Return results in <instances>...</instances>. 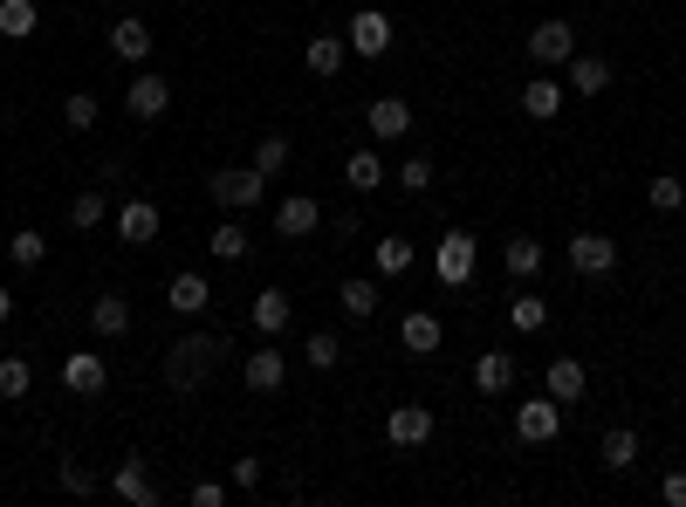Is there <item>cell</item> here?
Instances as JSON below:
<instances>
[{"label":"cell","instance_id":"cell-1","mask_svg":"<svg viewBox=\"0 0 686 507\" xmlns=\"http://www.w3.org/2000/svg\"><path fill=\"white\" fill-rule=\"evenodd\" d=\"M227 337H206V329H200V337H179V343H172V357H165V384L172 391H200L206 378H213V370H220L227 364Z\"/></svg>","mask_w":686,"mask_h":507},{"label":"cell","instance_id":"cell-2","mask_svg":"<svg viewBox=\"0 0 686 507\" xmlns=\"http://www.w3.org/2000/svg\"><path fill=\"white\" fill-rule=\"evenodd\" d=\"M206 192H213V206L220 213H247V206H262V192H268V179L254 165H220L206 179Z\"/></svg>","mask_w":686,"mask_h":507},{"label":"cell","instance_id":"cell-3","mask_svg":"<svg viewBox=\"0 0 686 507\" xmlns=\"http://www.w3.org/2000/svg\"><path fill=\"white\" fill-rule=\"evenodd\" d=\"M474 261H481V240L454 227V233H440V248H433V275L446 281V289H467L474 281Z\"/></svg>","mask_w":686,"mask_h":507},{"label":"cell","instance_id":"cell-4","mask_svg":"<svg viewBox=\"0 0 686 507\" xmlns=\"http://www.w3.org/2000/svg\"><path fill=\"white\" fill-rule=\"evenodd\" d=\"M529 55L543 62V69H563L576 55V21H535L529 28Z\"/></svg>","mask_w":686,"mask_h":507},{"label":"cell","instance_id":"cell-5","mask_svg":"<svg viewBox=\"0 0 686 507\" xmlns=\"http://www.w3.org/2000/svg\"><path fill=\"white\" fill-rule=\"evenodd\" d=\"M563 432V405L549 398H529V405H514V439H529V446H549V439Z\"/></svg>","mask_w":686,"mask_h":507},{"label":"cell","instance_id":"cell-6","mask_svg":"<svg viewBox=\"0 0 686 507\" xmlns=\"http://www.w3.org/2000/svg\"><path fill=\"white\" fill-rule=\"evenodd\" d=\"M111 494H117L124 507H158V480H152V467H144L138 453H124L117 473H111Z\"/></svg>","mask_w":686,"mask_h":507},{"label":"cell","instance_id":"cell-7","mask_svg":"<svg viewBox=\"0 0 686 507\" xmlns=\"http://www.w3.org/2000/svg\"><path fill=\"white\" fill-rule=\"evenodd\" d=\"M103 384H111V364H103L97 350H69V357H62V391H76V398H103Z\"/></svg>","mask_w":686,"mask_h":507},{"label":"cell","instance_id":"cell-8","mask_svg":"<svg viewBox=\"0 0 686 507\" xmlns=\"http://www.w3.org/2000/svg\"><path fill=\"white\" fill-rule=\"evenodd\" d=\"M570 268L584 275V281L611 275V268H618V240H611V233H576V240H570Z\"/></svg>","mask_w":686,"mask_h":507},{"label":"cell","instance_id":"cell-9","mask_svg":"<svg viewBox=\"0 0 686 507\" xmlns=\"http://www.w3.org/2000/svg\"><path fill=\"white\" fill-rule=\"evenodd\" d=\"M384 439H392L398 453H419L425 439H433V411H425V405H392V418H384Z\"/></svg>","mask_w":686,"mask_h":507},{"label":"cell","instance_id":"cell-10","mask_svg":"<svg viewBox=\"0 0 686 507\" xmlns=\"http://www.w3.org/2000/svg\"><path fill=\"white\" fill-rule=\"evenodd\" d=\"M343 41H351V55H384V49H392V14H384V8H357Z\"/></svg>","mask_w":686,"mask_h":507},{"label":"cell","instance_id":"cell-11","mask_svg":"<svg viewBox=\"0 0 686 507\" xmlns=\"http://www.w3.org/2000/svg\"><path fill=\"white\" fill-rule=\"evenodd\" d=\"M124 110H131L138 124H158L172 110V83L165 76H131V90H124Z\"/></svg>","mask_w":686,"mask_h":507},{"label":"cell","instance_id":"cell-12","mask_svg":"<svg viewBox=\"0 0 686 507\" xmlns=\"http://www.w3.org/2000/svg\"><path fill=\"white\" fill-rule=\"evenodd\" d=\"M364 130H371L378 144H398L405 130H412V103H405V97H378L371 110H364Z\"/></svg>","mask_w":686,"mask_h":507},{"label":"cell","instance_id":"cell-13","mask_svg":"<svg viewBox=\"0 0 686 507\" xmlns=\"http://www.w3.org/2000/svg\"><path fill=\"white\" fill-rule=\"evenodd\" d=\"M117 240H124V248H152V240H158V206H152V200H124Z\"/></svg>","mask_w":686,"mask_h":507},{"label":"cell","instance_id":"cell-14","mask_svg":"<svg viewBox=\"0 0 686 507\" xmlns=\"http://www.w3.org/2000/svg\"><path fill=\"white\" fill-rule=\"evenodd\" d=\"M316 227H323V206L303 200V192H289V200L275 206V233H282V240H303V233H316Z\"/></svg>","mask_w":686,"mask_h":507},{"label":"cell","instance_id":"cell-15","mask_svg":"<svg viewBox=\"0 0 686 507\" xmlns=\"http://www.w3.org/2000/svg\"><path fill=\"white\" fill-rule=\"evenodd\" d=\"M206 302H213L206 275H172L165 281V308H172V316H206Z\"/></svg>","mask_w":686,"mask_h":507},{"label":"cell","instance_id":"cell-16","mask_svg":"<svg viewBox=\"0 0 686 507\" xmlns=\"http://www.w3.org/2000/svg\"><path fill=\"white\" fill-rule=\"evenodd\" d=\"M563 76H570L576 97H605V90H611V62H605V55H570Z\"/></svg>","mask_w":686,"mask_h":507},{"label":"cell","instance_id":"cell-17","mask_svg":"<svg viewBox=\"0 0 686 507\" xmlns=\"http://www.w3.org/2000/svg\"><path fill=\"white\" fill-rule=\"evenodd\" d=\"M111 55H117V62H144V55H152V28H144L138 14L111 21Z\"/></svg>","mask_w":686,"mask_h":507},{"label":"cell","instance_id":"cell-18","mask_svg":"<svg viewBox=\"0 0 686 507\" xmlns=\"http://www.w3.org/2000/svg\"><path fill=\"white\" fill-rule=\"evenodd\" d=\"M241 378H247V391H282L289 357H282V350H254V357L241 364Z\"/></svg>","mask_w":686,"mask_h":507},{"label":"cell","instance_id":"cell-19","mask_svg":"<svg viewBox=\"0 0 686 507\" xmlns=\"http://www.w3.org/2000/svg\"><path fill=\"white\" fill-rule=\"evenodd\" d=\"M508 384H514V357H508V350H481V364H474V391L501 398Z\"/></svg>","mask_w":686,"mask_h":507},{"label":"cell","instance_id":"cell-20","mask_svg":"<svg viewBox=\"0 0 686 507\" xmlns=\"http://www.w3.org/2000/svg\"><path fill=\"white\" fill-rule=\"evenodd\" d=\"M543 384H549V398H556V405H576V398H584V384H590V378H584V364H576V357H556Z\"/></svg>","mask_w":686,"mask_h":507},{"label":"cell","instance_id":"cell-21","mask_svg":"<svg viewBox=\"0 0 686 507\" xmlns=\"http://www.w3.org/2000/svg\"><path fill=\"white\" fill-rule=\"evenodd\" d=\"M398 343L412 350V357H433V350H440V316H425V308H412V316L398 322Z\"/></svg>","mask_w":686,"mask_h":507},{"label":"cell","instance_id":"cell-22","mask_svg":"<svg viewBox=\"0 0 686 507\" xmlns=\"http://www.w3.org/2000/svg\"><path fill=\"white\" fill-rule=\"evenodd\" d=\"M90 329L97 337H124V329H131V295H97L90 302Z\"/></svg>","mask_w":686,"mask_h":507},{"label":"cell","instance_id":"cell-23","mask_svg":"<svg viewBox=\"0 0 686 507\" xmlns=\"http://www.w3.org/2000/svg\"><path fill=\"white\" fill-rule=\"evenodd\" d=\"M522 110H529L535 124H549L556 110H563V83H556V76H535L529 90H522Z\"/></svg>","mask_w":686,"mask_h":507},{"label":"cell","instance_id":"cell-24","mask_svg":"<svg viewBox=\"0 0 686 507\" xmlns=\"http://www.w3.org/2000/svg\"><path fill=\"white\" fill-rule=\"evenodd\" d=\"M501 261H508L514 281H535V275H543V240H522V233H514L508 248H501Z\"/></svg>","mask_w":686,"mask_h":507},{"label":"cell","instance_id":"cell-25","mask_svg":"<svg viewBox=\"0 0 686 507\" xmlns=\"http://www.w3.org/2000/svg\"><path fill=\"white\" fill-rule=\"evenodd\" d=\"M41 28V8H35V0H0V35H8V41H28Z\"/></svg>","mask_w":686,"mask_h":507},{"label":"cell","instance_id":"cell-26","mask_svg":"<svg viewBox=\"0 0 686 507\" xmlns=\"http://www.w3.org/2000/svg\"><path fill=\"white\" fill-rule=\"evenodd\" d=\"M343 316H351V322H371L378 316V281H364V275H351V281H343Z\"/></svg>","mask_w":686,"mask_h":507},{"label":"cell","instance_id":"cell-27","mask_svg":"<svg viewBox=\"0 0 686 507\" xmlns=\"http://www.w3.org/2000/svg\"><path fill=\"white\" fill-rule=\"evenodd\" d=\"M206 248H213V261H227V268H233V261H247V227H241V219H220V227L206 233Z\"/></svg>","mask_w":686,"mask_h":507},{"label":"cell","instance_id":"cell-28","mask_svg":"<svg viewBox=\"0 0 686 507\" xmlns=\"http://www.w3.org/2000/svg\"><path fill=\"white\" fill-rule=\"evenodd\" d=\"M254 329H262V337H282V329H289V295L282 289L254 295Z\"/></svg>","mask_w":686,"mask_h":507},{"label":"cell","instance_id":"cell-29","mask_svg":"<svg viewBox=\"0 0 686 507\" xmlns=\"http://www.w3.org/2000/svg\"><path fill=\"white\" fill-rule=\"evenodd\" d=\"M28 391H35V364H28V357H0V398L21 405Z\"/></svg>","mask_w":686,"mask_h":507},{"label":"cell","instance_id":"cell-30","mask_svg":"<svg viewBox=\"0 0 686 507\" xmlns=\"http://www.w3.org/2000/svg\"><path fill=\"white\" fill-rule=\"evenodd\" d=\"M343 179H351L357 192H378L384 186V159L378 151H351V159H343Z\"/></svg>","mask_w":686,"mask_h":507},{"label":"cell","instance_id":"cell-31","mask_svg":"<svg viewBox=\"0 0 686 507\" xmlns=\"http://www.w3.org/2000/svg\"><path fill=\"white\" fill-rule=\"evenodd\" d=\"M103 213H111V200H103L97 186H82L76 200H69V227H76V233H90V227H103Z\"/></svg>","mask_w":686,"mask_h":507},{"label":"cell","instance_id":"cell-32","mask_svg":"<svg viewBox=\"0 0 686 507\" xmlns=\"http://www.w3.org/2000/svg\"><path fill=\"white\" fill-rule=\"evenodd\" d=\"M371 261H378V275H405V268H412V261H419V248H412V240H378V248H371Z\"/></svg>","mask_w":686,"mask_h":507},{"label":"cell","instance_id":"cell-33","mask_svg":"<svg viewBox=\"0 0 686 507\" xmlns=\"http://www.w3.org/2000/svg\"><path fill=\"white\" fill-rule=\"evenodd\" d=\"M254 172H262V179H275V172H289V138H282V130H268V138L254 144Z\"/></svg>","mask_w":686,"mask_h":507},{"label":"cell","instance_id":"cell-34","mask_svg":"<svg viewBox=\"0 0 686 507\" xmlns=\"http://www.w3.org/2000/svg\"><path fill=\"white\" fill-rule=\"evenodd\" d=\"M508 322L522 329V337H535V329L549 322V302H543V295H514V302H508Z\"/></svg>","mask_w":686,"mask_h":507},{"label":"cell","instance_id":"cell-35","mask_svg":"<svg viewBox=\"0 0 686 507\" xmlns=\"http://www.w3.org/2000/svg\"><path fill=\"white\" fill-rule=\"evenodd\" d=\"M632 459H638V432H632V426H618V432H605V467H611V473H625V467H632Z\"/></svg>","mask_w":686,"mask_h":507},{"label":"cell","instance_id":"cell-36","mask_svg":"<svg viewBox=\"0 0 686 507\" xmlns=\"http://www.w3.org/2000/svg\"><path fill=\"white\" fill-rule=\"evenodd\" d=\"M97 117H103V103H97L90 90H69V103H62V124H69V130H97Z\"/></svg>","mask_w":686,"mask_h":507},{"label":"cell","instance_id":"cell-37","mask_svg":"<svg viewBox=\"0 0 686 507\" xmlns=\"http://www.w3.org/2000/svg\"><path fill=\"white\" fill-rule=\"evenodd\" d=\"M646 206H652V213H679V206H686V186L673 179V172H659V179L646 186Z\"/></svg>","mask_w":686,"mask_h":507},{"label":"cell","instance_id":"cell-38","mask_svg":"<svg viewBox=\"0 0 686 507\" xmlns=\"http://www.w3.org/2000/svg\"><path fill=\"white\" fill-rule=\"evenodd\" d=\"M8 254H14V268H41V261H49V240H41L35 227H21V233L8 240Z\"/></svg>","mask_w":686,"mask_h":507},{"label":"cell","instance_id":"cell-39","mask_svg":"<svg viewBox=\"0 0 686 507\" xmlns=\"http://www.w3.org/2000/svg\"><path fill=\"white\" fill-rule=\"evenodd\" d=\"M309 69H316V76H336V69H343V35H316V41H309Z\"/></svg>","mask_w":686,"mask_h":507},{"label":"cell","instance_id":"cell-40","mask_svg":"<svg viewBox=\"0 0 686 507\" xmlns=\"http://www.w3.org/2000/svg\"><path fill=\"white\" fill-rule=\"evenodd\" d=\"M303 357H309V370H336L343 364V343L330 337V329H316V337L303 343Z\"/></svg>","mask_w":686,"mask_h":507},{"label":"cell","instance_id":"cell-41","mask_svg":"<svg viewBox=\"0 0 686 507\" xmlns=\"http://www.w3.org/2000/svg\"><path fill=\"white\" fill-rule=\"evenodd\" d=\"M398 192H433V159H405L398 165Z\"/></svg>","mask_w":686,"mask_h":507},{"label":"cell","instance_id":"cell-42","mask_svg":"<svg viewBox=\"0 0 686 507\" xmlns=\"http://www.w3.org/2000/svg\"><path fill=\"white\" fill-rule=\"evenodd\" d=\"M55 480H62V494H76V500H82V494H97V473H90V467H76V459H62V473H55Z\"/></svg>","mask_w":686,"mask_h":507},{"label":"cell","instance_id":"cell-43","mask_svg":"<svg viewBox=\"0 0 686 507\" xmlns=\"http://www.w3.org/2000/svg\"><path fill=\"white\" fill-rule=\"evenodd\" d=\"M233 487H241V494L262 487V459H233Z\"/></svg>","mask_w":686,"mask_h":507},{"label":"cell","instance_id":"cell-44","mask_svg":"<svg viewBox=\"0 0 686 507\" xmlns=\"http://www.w3.org/2000/svg\"><path fill=\"white\" fill-rule=\"evenodd\" d=\"M192 507H227V487L220 480H200V487H192Z\"/></svg>","mask_w":686,"mask_h":507},{"label":"cell","instance_id":"cell-45","mask_svg":"<svg viewBox=\"0 0 686 507\" xmlns=\"http://www.w3.org/2000/svg\"><path fill=\"white\" fill-rule=\"evenodd\" d=\"M659 494H666V507H686V473H666V480H659Z\"/></svg>","mask_w":686,"mask_h":507},{"label":"cell","instance_id":"cell-46","mask_svg":"<svg viewBox=\"0 0 686 507\" xmlns=\"http://www.w3.org/2000/svg\"><path fill=\"white\" fill-rule=\"evenodd\" d=\"M14 322V289H0V329Z\"/></svg>","mask_w":686,"mask_h":507},{"label":"cell","instance_id":"cell-47","mask_svg":"<svg viewBox=\"0 0 686 507\" xmlns=\"http://www.w3.org/2000/svg\"><path fill=\"white\" fill-rule=\"evenodd\" d=\"M0 41H8V35H0Z\"/></svg>","mask_w":686,"mask_h":507}]
</instances>
